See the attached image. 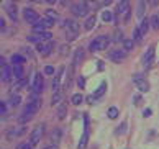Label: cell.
I'll return each instance as SVG.
<instances>
[{
  "label": "cell",
  "mask_w": 159,
  "mask_h": 149,
  "mask_svg": "<svg viewBox=\"0 0 159 149\" xmlns=\"http://www.w3.org/2000/svg\"><path fill=\"white\" fill-rule=\"evenodd\" d=\"M110 41H111V38L108 36V34H102V36H97V38L90 43L89 49H90L92 52H95V51H103V49H107V47H108Z\"/></svg>",
  "instance_id": "6da1fadb"
},
{
  "label": "cell",
  "mask_w": 159,
  "mask_h": 149,
  "mask_svg": "<svg viewBox=\"0 0 159 149\" xmlns=\"http://www.w3.org/2000/svg\"><path fill=\"white\" fill-rule=\"evenodd\" d=\"M70 11L75 15V16H85L89 13V3L87 2H75L70 5Z\"/></svg>",
  "instance_id": "7a4b0ae2"
},
{
  "label": "cell",
  "mask_w": 159,
  "mask_h": 149,
  "mask_svg": "<svg viewBox=\"0 0 159 149\" xmlns=\"http://www.w3.org/2000/svg\"><path fill=\"white\" fill-rule=\"evenodd\" d=\"M116 13L121 15V20H123V23H128L129 16H131V10H129V3L126 2V0H123V2H120V3H118Z\"/></svg>",
  "instance_id": "3957f363"
},
{
  "label": "cell",
  "mask_w": 159,
  "mask_h": 149,
  "mask_svg": "<svg viewBox=\"0 0 159 149\" xmlns=\"http://www.w3.org/2000/svg\"><path fill=\"white\" fill-rule=\"evenodd\" d=\"M43 133H44V124H38V126L30 133V142L33 146H36L38 142L43 139Z\"/></svg>",
  "instance_id": "277c9868"
},
{
  "label": "cell",
  "mask_w": 159,
  "mask_h": 149,
  "mask_svg": "<svg viewBox=\"0 0 159 149\" xmlns=\"http://www.w3.org/2000/svg\"><path fill=\"white\" fill-rule=\"evenodd\" d=\"M108 59L111 62L118 64V62L126 59V51L125 49H111V51H108Z\"/></svg>",
  "instance_id": "5b68a950"
},
{
  "label": "cell",
  "mask_w": 159,
  "mask_h": 149,
  "mask_svg": "<svg viewBox=\"0 0 159 149\" xmlns=\"http://www.w3.org/2000/svg\"><path fill=\"white\" fill-rule=\"evenodd\" d=\"M39 106H41V100L36 98V97H33V98H30L28 105L23 108V113H30V115H34V113L39 110Z\"/></svg>",
  "instance_id": "8992f818"
},
{
  "label": "cell",
  "mask_w": 159,
  "mask_h": 149,
  "mask_svg": "<svg viewBox=\"0 0 159 149\" xmlns=\"http://www.w3.org/2000/svg\"><path fill=\"white\" fill-rule=\"evenodd\" d=\"M23 18H25L26 23H31V26H33V25H36V23L39 21V15L34 10H31V8H25L23 10Z\"/></svg>",
  "instance_id": "52a82bcc"
},
{
  "label": "cell",
  "mask_w": 159,
  "mask_h": 149,
  "mask_svg": "<svg viewBox=\"0 0 159 149\" xmlns=\"http://www.w3.org/2000/svg\"><path fill=\"white\" fill-rule=\"evenodd\" d=\"M25 133H26V128L25 126H13V128H10L7 131V139L13 141L15 138H18V136L25 134Z\"/></svg>",
  "instance_id": "ba28073f"
},
{
  "label": "cell",
  "mask_w": 159,
  "mask_h": 149,
  "mask_svg": "<svg viewBox=\"0 0 159 149\" xmlns=\"http://www.w3.org/2000/svg\"><path fill=\"white\" fill-rule=\"evenodd\" d=\"M51 36L52 34L49 33V31H46V33H41V34H38V33H34V34H30L28 36V41L30 43H41V41H48V39H51Z\"/></svg>",
  "instance_id": "9c48e42d"
},
{
  "label": "cell",
  "mask_w": 159,
  "mask_h": 149,
  "mask_svg": "<svg viewBox=\"0 0 159 149\" xmlns=\"http://www.w3.org/2000/svg\"><path fill=\"white\" fill-rule=\"evenodd\" d=\"M41 88H43V79L36 72L33 75V80H31V90H33V93H38V92H41Z\"/></svg>",
  "instance_id": "30bf717a"
},
{
  "label": "cell",
  "mask_w": 159,
  "mask_h": 149,
  "mask_svg": "<svg viewBox=\"0 0 159 149\" xmlns=\"http://www.w3.org/2000/svg\"><path fill=\"white\" fill-rule=\"evenodd\" d=\"M64 28H66V31H70V33H77L80 31V25L75 20H66L64 21Z\"/></svg>",
  "instance_id": "8fae6325"
},
{
  "label": "cell",
  "mask_w": 159,
  "mask_h": 149,
  "mask_svg": "<svg viewBox=\"0 0 159 149\" xmlns=\"http://www.w3.org/2000/svg\"><path fill=\"white\" fill-rule=\"evenodd\" d=\"M5 8H7V13L10 16L11 21H16L18 20V13H16V5H13L11 2H7L5 3Z\"/></svg>",
  "instance_id": "7c38bea8"
},
{
  "label": "cell",
  "mask_w": 159,
  "mask_h": 149,
  "mask_svg": "<svg viewBox=\"0 0 159 149\" xmlns=\"http://www.w3.org/2000/svg\"><path fill=\"white\" fill-rule=\"evenodd\" d=\"M152 59H154V46H151L148 49V52H144V56H143V65L144 67H149L152 64Z\"/></svg>",
  "instance_id": "4fadbf2b"
},
{
  "label": "cell",
  "mask_w": 159,
  "mask_h": 149,
  "mask_svg": "<svg viewBox=\"0 0 159 149\" xmlns=\"http://www.w3.org/2000/svg\"><path fill=\"white\" fill-rule=\"evenodd\" d=\"M52 49H54V43H48V44H38V52L41 56H49Z\"/></svg>",
  "instance_id": "5bb4252c"
},
{
  "label": "cell",
  "mask_w": 159,
  "mask_h": 149,
  "mask_svg": "<svg viewBox=\"0 0 159 149\" xmlns=\"http://www.w3.org/2000/svg\"><path fill=\"white\" fill-rule=\"evenodd\" d=\"M61 138H62V133H61V129L59 128H54L51 131V134H49V141H52L54 144H57V142L61 141Z\"/></svg>",
  "instance_id": "9a60e30c"
},
{
  "label": "cell",
  "mask_w": 159,
  "mask_h": 149,
  "mask_svg": "<svg viewBox=\"0 0 159 149\" xmlns=\"http://www.w3.org/2000/svg\"><path fill=\"white\" fill-rule=\"evenodd\" d=\"M11 74H13V70L10 69V65L7 64V65H3L2 67V77H0V79H2V82H7V80H10V77H11Z\"/></svg>",
  "instance_id": "2e32d148"
},
{
  "label": "cell",
  "mask_w": 159,
  "mask_h": 149,
  "mask_svg": "<svg viewBox=\"0 0 159 149\" xmlns=\"http://www.w3.org/2000/svg\"><path fill=\"white\" fill-rule=\"evenodd\" d=\"M149 20L148 18H143L141 20V23H139V31H141V34H143V36H146V34H148V29H149Z\"/></svg>",
  "instance_id": "e0dca14e"
},
{
  "label": "cell",
  "mask_w": 159,
  "mask_h": 149,
  "mask_svg": "<svg viewBox=\"0 0 159 149\" xmlns=\"http://www.w3.org/2000/svg\"><path fill=\"white\" fill-rule=\"evenodd\" d=\"M87 141H89V129H87V118H85V131L80 138V142H79V149H84L87 146Z\"/></svg>",
  "instance_id": "ac0fdd59"
},
{
  "label": "cell",
  "mask_w": 159,
  "mask_h": 149,
  "mask_svg": "<svg viewBox=\"0 0 159 149\" xmlns=\"http://www.w3.org/2000/svg\"><path fill=\"white\" fill-rule=\"evenodd\" d=\"M134 85H136V88L139 92H148L149 90V84H148V80H138V82H134Z\"/></svg>",
  "instance_id": "d6986e66"
},
{
  "label": "cell",
  "mask_w": 159,
  "mask_h": 149,
  "mask_svg": "<svg viewBox=\"0 0 159 149\" xmlns=\"http://www.w3.org/2000/svg\"><path fill=\"white\" fill-rule=\"evenodd\" d=\"M82 59H84V51H82V47H79V49H75V54H74V65H79L82 62Z\"/></svg>",
  "instance_id": "ffe728a7"
},
{
  "label": "cell",
  "mask_w": 159,
  "mask_h": 149,
  "mask_svg": "<svg viewBox=\"0 0 159 149\" xmlns=\"http://www.w3.org/2000/svg\"><path fill=\"white\" fill-rule=\"evenodd\" d=\"M95 23H97V16H95V15H90L89 18L85 20L84 28H85V29H92L93 26H95Z\"/></svg>",
  "instance_id": "44dd1931"
},
{
  "label": "cell",
  "mask_w": 159,
  "mask_h": 149,
  "mask_svg": "<svg viewBox=\"0 0 159 149\" xmlns=\"http://www.w3.org/2000/svg\"><path fill=\"white\" fill-rule=\"evenodd\" d=\"M144 10H146V2H138V7H136V15L143 20L144 16Z\"/></svg>",
  "instance_id": "7402d4cb"
},
{
  "label": "cell",
  "mask_w": 159,
  "mask_h": 149,
  "mask_svg": "<svg viewBox=\"0 0 159 149\" xmlns=\"http://www.w3.org/2000/svg\"><path fill=\"white\" fill-rule=\"evenodd\" d=\"M70 102H72L74 105H80L82 102H84V97H82V93H74L72 97H70Z\"/></svg>",
  "instance_id": "603a6c76"
},
{
  "label": "cell",
  "mask_w": 159,
  "mask_h": 149,
  "mask_svg": "<svg viewBox=\"0 0 159 149\" xmlns=\"http://www.w3.org/2000/svg\"><path fill=\"white\" fill-rule=\"evenodd\" d=\"M11 62H13L15 65H21L23 62H25V57H23L21 54H13L11 56Z\"/></svg>",
  "instance_id": "cb8c5ba5"
},
{
  "label": "cell",
  "mask_w": 159,
  "mask_h": 149,
  "mask_svg": "<svg viewBox=\"0 0 159 149\" xmlns=\"http://www.w3.org/2000/svg\"><path fill=\"white\" fill-rule=\"evenodd\" d=\"M105 88H107V84H105V82H102V84H100V87L97 88V92L93 93V98H98V97H102V95L105 93Z\"/></svg>",
  "instance_id": "d4e9b609"
},
{
  "label": "cell",
  "mask_w": 159,
  "mask_h": 149,
  "mask_svg": "<svg viewBox=\"0 0 159 149\" xmlns=\"http://www.w3.org/2000/svg\"><path fill=\"white\" fill-rule=\"evenodd\" d=\"M107 115H108L110 120H115V118L120 115V113H118V108H115V106H110L108 111H107Z\"/></svg>",
  "instance_id": "484cf974"
},
{
  "label": "cell",
  "mask_w": 159,
  "mask_h": 149,
  "mask_svg": "<svg viewBox=\"0 0 159 149\" xmlns=\"http://www.w3.org/2000/svg\"><path fill=\"white\" fill-rule=\"evenodd\" d=\"M13 75L16 77V79H23V67H21V65H15V67H13Z\"/></svg>",
  "instance_id": "4316f807"
},
{
  "label": "cell",
  "mask_w": 159,
  "mask_h": 149,
  "mask_svg": "<svg viewBox=\"0 0 159 149\" xmlns=\"http://www.w3.org/2000/svg\"><path fill=\"white\" fill-rule=\"evenodd\" d=\"M20 102H21V97H20V95L18 93H13V95H11V97H10V105L11 106H16V105H20Z\"/></svg>",
  "instance_id": "83f0119b"
},
{
  "label": "cell",
  "mask_w": 159,
  "mask_h": 149,
  "mask_svg": "<svg viewBox=\"0 0 159 149\" xmlns=\"http://www.w3.org/2000/svg\"><path fill=\"white\" fill-rule=\"evenodd\" d=\"M66 113H67L66 105H59V106H57V116H59V120H62V118L66 116Z\"/></svg>",
  "instance_id": "f1b7e54d"
},
{
  "label": "cell",
  "mask_w": 159,
  "mask_h": 149,
  "mask_svg": "<svg viewBox=\"0 0 159 149\" xmlns=\"http://www.w3.org/2000/svg\"><path fill=\"white\" fill-rule=\"evenodd\" d=\"M149 21H151V26L152 28L159 29V15H152L151 18H149Z\"/></svg>",
  "instance_id": "f546056e"
},
{
  "label": "cell",
  "mask_w": 159,
  "mask_h": 149,
  "mask_svg": "<svg viewBox=\"0 0 159 149\" xmlns=\"http://www.w3.org/2000/svg\"><path fill=\"white\" fill-rule=\"evenodd\" d=\"M133 46H134V41L133 39H125V41H123V49H125V51L133 49Z\"/></svg>",
  "instance_id": "4dcf8cb0"
},
{
  "label": "cell",
  "mask_w": 159,
  "mask_h": 149,
  "mask_svg": "<svg viewBox=\"0 0 159 149\" xmlns=\"http://www.w3.org/2000/svg\"><path fill=\"white\" fill-rule=\"evenodd\" d=\"M28 84V80L25 79V77H23V79H20V80H16V84H15V90H20V88H23V87H25Z\"/></svg>",
  "instance_id": "1f68e13d"
},
{
  "label": "cell",
  "mask_w": 159,
  "mask_h": 149,
  "mask_svg": "<svg viewBox=\"0 0 159 149\" xmlns=\"http://www.w3.org/2000/svg\"><path fill=\"white\" fill-rule=\"evenodd\" d=\"M61 100H62V93H61V92H56L54 95H52V98H51V103L56 105V103H59Z\"/></svg>",
  "instance_id": "d6a6232c"
},
{
  "label": "cell",
  "mask_w": 159,
  "mask_h": 149,
  "mask_svg": "<svg viewBox=\"0 0 159 149\" xmlns=\"http://www.w3.org/2000/svg\"><path fill=\"white\" fill-rule=\"evenodd\" d=\"M141 38H143V34H141L139 28L136 26V28L133 29V41H141Z\"/></svg>",
  "instance_id": "836d02e7"
},
{
  "label": "cell",
  "mask_w": 159,
  "mask_h": 149,
  "mask_svg": "<svg viewBox=\"0 0 159 149\" xmlns=\"http://www.w3.org/2000/svg\"><path fill=\"white\" fill-rule=\"evenodd\" d=\"M31 118H33V115H30V113H21V116L18 120H20V123H26L28 120H31Z\"/></svg>",
  "instance_id": "e575fe53"
},
{
  "label": "cell",
  "mask_w": 159,
  "mask_h": 149,
  "mask_svg": "<svg viewBox=\"0 0 159 149\" xmlns=\"http://www.w3.org/2000/svg\"><path fill=\"white\" fill-rule=\"evenodd\" d=\"M102 18H103V21H111V20H113V15H111V11L105 10L103 13H102Z\"/></svg>",
  "instance_id": "d590c367"
},
{
  "label": "cell",
  "mask_w": 159,
  "mask_h": 149,
  "mask_svg": "<svg viewBox=\"0 0 159 149\" xmlns=\"http://www.w3.org/2000/svg\"><path fill=\"white\" fill-rule=\"evenodd\" d=\"M31 147H33V144L30 141H28V142H20V144L16 146V149H31Z\"/></svg>",
  "instance_id": "8d00e7d4"
},
{
  "label": "cell",
  "mask_w": 159,
  "mask_h": 149,
  "mask_svg": "<svg viewBox=\"0 0 159 149\" xmlns=\"http://www.w3.org/2000/svg\"><path fill=\"white\" fill-rule=\"evenodd\" d=\"M79 34L77 33H70V31H66V39L67 41H74V39H77Z\"/></svg>",
  "instance_id": "74e56055"
},
{
  "label": "cell",
  "mask_w": 159,
  "mask_h": 149,
  "mask_svg": "<svg viewBox=\"0 0 159 149\" xmlns=\"http://www.w3.org/2000/svg\"><path fill=\"white\" fill-rule=\"evenodd\" d=\"M46 15H48V18H49V20H52V21H54V20L57 18V13H56L54 10H48V11H46Z\"/></svg>",
  "instance_id": "f35d334b"
},
{
  "label": "cell",
  "mask_w": 159,
  "mask_h": 149,
  "mask_svg": "<svg viewBox=\"0 0 159 149\" xmlns=\"http://www.w3.org/2000/svg\"><path fill=\"white\" fill-rule=\"evenodd\" d=\"M115 41H125V38H123V31L116 29L115 31Z\"/></svg>",
  "instance_id": "ab89813d"
},
{
  "label": "cell",
  "mask_w": 159,
  "mask_h": 149,
  "mask_svg": "<svg viewBox=\"0 0 159 149\" xmlns=\"http://www.w3.org/2000/svg\"><path fill=\"white\" fill-rule=\"evenodd\" d=\"M44 74H54V67H52V65H46V67H44Z\"/></svg>",
  "instance_id": "60d3db41"
},
{
  "label": "cell",
  "mask_w": 159,
  "mask_h": 149,
  "mask_svg": "<svg viewBox=\"0 0 159 149\" xmlns=\"http://www.w3.org/2000/svg\"><path fill=\"white\" fill-rule=\"evenodd\" d=\"M125 128H126V123H121L118 129H116V133H125Z\"/></svg>",
  "instance_id": "b9f144b4"
},
{
  "label": "cell",
  "mask_w": 159,
  "mask_h": 149,
  "mask_svg": "<svg viewBox=\"0 0 159 149\" xmlns=\"http://www.w3.org/2000/svg\"><path fill=\"white\" fill-rule=\"evenodd\" d=\"M0 113H2V116L5 115V113H7V106H5V103H3V102L0 103Z\"/></svg>",
  "instance_id": "7bdbcfd3"
},
{
  "label": "cell",
  "mask_w": 159,
  "mask_h": 149,
  "mask_svg": "<svg viewBox=\"0 0 159 149\" xmlns=\"http://www.w3.org/2000/svg\"><path fill=\"white\" fill-rule=\"evenodd\" d=\"M138 80H143V74H134L133 75V82H138Z\"/></svg>",
  "instance_id": "ee69618b"
},
{
  "label": "cell",
  "mask_w": 159,
  "mask_h": 149,
  "mask_svg": "<svg viewBox=\"0 0 159 149\" xmlns=\"http://www.w3.org/2000/svg\"><path fill=\"white\" fill-rule=\"evenodd\" d=\"M43 149H59V147H57V144H54V142H51V144H48V146H44Z\"/></svg>",
  "instance_id": "f6af8a7d"
},
{
  "label": "cell",
  "mask_w": 159,
  "mask_h": 149,
  "mask_svg": "<svg viewBox=\"0 0 159 149\" xmlns=\"http://www.w3.org/2000/svg\"><path fill=\"white\" fill-rule=\"evenodd\" d=\"M133 103H134V105H139V103H141V97H139V95H136V97L133 98Z\"/></svg>",
  "instance_id": "bcb514c9"
},
{
  "label": "cell",
  "mask_w": 159,
  "mask_h": 149,
  "mask_svg": "<svg viewBox=\"0 0 159 149\" xmlns=\"http://www.w3.org/2000/svg\"><path fill=\"white\" fill-rule=\"evenodd\" d=\"M77 82H79V85H80V87H84V85H85V79H84V77H79V80H77Z\"/></svg>",
  "instance_id": "7dc6e473"
},
{
  "label": "cell",
  "mask_w": 159,
  "mask_h": 149,
  "mask_svg": "<svg viewBox=\"0 0 159 149\" xmlns=\"http://www.w3.org/2000/svg\"><path fill=\"white\" fill-rule=\"evenodd\" d=\"M0 28H2V29L5 28V20L3 18H0Z\"/></svg>",
  "instance_id": "c3c4849f"
},
{
  "label": "cell",
  "mask_w": 159,
  "mask_h": 149,
  "mask_svg": "<svg viewBox=\"0 0 159 149\" xmlns=\"http://www.w3.org/2000/svg\"><path fill=\"white\" fill-rule=\"evenodd\" d=\"M151 115V110L148 108V110H144V116H149Z\"/></svg>",
  "instance_id": "681fc988"
}]
</instances>
